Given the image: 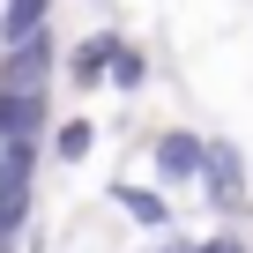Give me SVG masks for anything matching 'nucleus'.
Returning a JSON list of instances; mask_svg holds the SVG:
<instances>
[{"instance_id":"obj_4","label":"nucleus","mask_w":253,"mask_h":253,"mask_svg":"<svg viewBox=\"0 0 253 253\" xmlns=\"http://www.w3.org/2000/svg\"><path fill=\"white\" fill-rule=\"evenodd\" d=\"M89 149H97V119H89V112H67V119L52 126V157H60V164H82Z\"/></svg>"},{"instance_id":"obj_6","label":"nucleus","mask_w":253,"mask_h":253,"mask_svg":"<svg viewBox=\"0 0 253 253\" xmlns=\"http://www.w3.org/2000/svg\"><path fill=\"white\" fill-rule=\"evenodd\" d=\"M23 0H0V75H15V60H23Z\"/></svg>"},{"instance_id":"obj_1","label":"nucleus","mask_w":253,"mask_h":253,"mask_svg":"<svg viewBox=\"0 0 253 253\" xmlns=\"http://www.w3.org/2000/svg\"><path fill=\"white\" fill-rule=\"evenodd\" d=\"M149 149H157V171H164V179H201V157H209V142H201V134H186V126H164Z\"/></svg>"},{"instance_id":"obj_2","label":"nucleus","mask_w":253,"mask_h":253,"mask_svg":"<svg viewBox=\"0 0 253 253\" xmlns=\"http://www.w3.org/2000/svg\"><path fill=\"white\" fill-rule=\"evenodd\" d=\"M104 82H112L119 97H142V89H149V52L119 38V45H112V60H104Z\"/></svg>"},{"instance_id":"obj_3","label":"nucleus","mask_w":253,"mask_h":253,"mask_svg":"<svg viewBox=\"0 0 253 253\" xmlns=\"http://www.w3.org/2000/svg\"><path fill=\"white\" fill-rule=\"evenodd\" d=\"M112 209H119V216H134V223H149V231L171 223V201H157V194H142V186H126V171L112 179Z\"/></svg>"},{"instance_id":"obj_7","label":"nucleus","mask_w":253,"mask_h":253,"mask_svg":"<svg viewBox=\"0 0 253 253\" xmlns=\"http://www.w3.org/2000/svg\"><path fill=\"white\" fill-rule=\"evenodd\" d=\"M8 171H15V119L0 104V194H8Z\"/></svg>"},{"instance_id":"obj_5","label":"nucleus","mask_w":253,"mask_h":253,"mask_svg":"<svg viewBox=\"0 0 253 253\" xmlns=\"http://www.w3.org/2000/svg\"><path fill=\"white\" fill-rule=\"evenodd\" d=\"M112 45H119L112 30H104V38H82V45H75V60H67V75H75L82 89H89V82H104V60H112Z\"/></svg>"}]
</instances>
